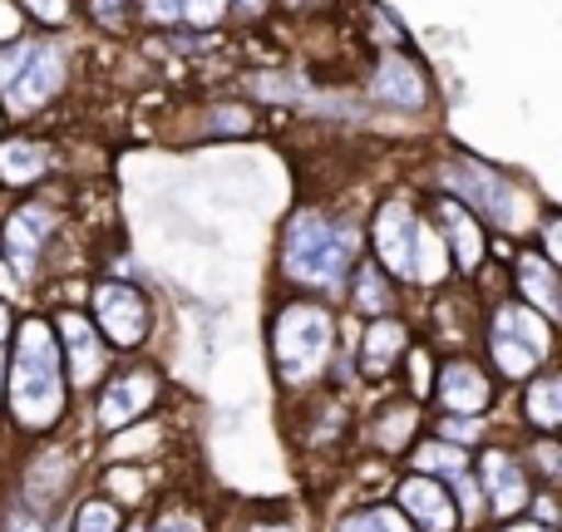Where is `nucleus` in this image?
Here are the masks:
<instances>
[{"label":"nucleus","instance_id":"nucleus-1","mask_svg":"<svg viewBox=\"0 0 562 532\" xmlns=\"http://www.w3.org/2000/svg\"><path fill=\"white\" fill-rule=\"evenodd\" d=\"M10 409L25 429H45L65 409V370L59 346L45 320H25L15 336V365H10Z\"/></svg>","mask_w":562,"mask_h":532},{"label":"nucleus","instance_id":"nucleus-2","mask_svg":"<svg viewBox=\"0 0 562 532\" xmlns=\"http://www.w3.org/2000/svg\"><path fill=\"white\" fill-rule=\"evenodd\" d=\"M350 257H356V233H350V227L301 213L286 233V252H281V262H286V276H296V281L336 286L340 271L350 267Z\"/></svg>","mask_w":562,"mask_h":532},{"label":"nucleus","instance_id":"nucleus-3","mask_svg":"<svg viewBox=\"0 0 562 532\" xmlns=\"http://www.w3.org/2000/svg\"><path fill=\"white\" fill-rule=\"evenodd\" d=\"M330 340H336V326H330V316L321 306H311V301H296V306H286L277 316V336H272L281 380H286V385H301V380H311L321 365H326Z\"/></svg>","mask_w":562,"mask_h":532},{"label":"nucleus","instance_id":"nucleus-4","mask_svg":"<svg viewBox=\"0 0 562 532\" xmlns=\"http://www.w3.org/2000/svg\"><path fill=\"white\" fill-rule=\"evenodd\" d=\"M445 178H449V183H454L474 207H484V213L494 217L504 233H514V227L528 223V207L518 203V193H514V188H508L498 173H479V168H449Z\"/></svg>","mask_w":562,"mask_h":532},{"label":"nucleus","instance_id":"nucleus-5","mask_svg":"<svg viewBox=\"0 0 562 532\" xmlns=\"http://www.w3.org/2000/svg\"><path fill=\"white\" fill-rule=\"evenodd\" d=\"M94 310H99V330H104L114 346H138L148 336V301L138 296L134 286H109L94 291Z\"/></svg>","mask_w":562,"mask_h":532},{"label":"nucleus","instance_id":"nucleus-6","mask_svg":"<svg viewBox=\"0 0 562 532\" xmlns=\"http://www.w3.org/2000/svg\"><path fill=\"white\" fill-rule=\"evenodd\" d=\"M375 252L395 276L415 281V257H419V223L409 207L390 203L385 213L375 217Z\"/></svg>","mask_w":562,"mask_h":532},{"label":"nucleus","instance_id":"nucleus-7","mask_svg":"<svg viewBox=\"0 0 562 532\" xmlns=\"http://www.w3.org/2000/svg\"><path fill=\"white\" fill-rule=\"evenodd\" d=\"M400 508L425 532H454V523H459L454 498H449V488L435 484V478H405V484H400Z\"/></svg>","mask_w":562,"mask_h":532},{"label":"nucleus","instance_id":"nucleus-8","mask_svg":"<svg viewBox=\"0 0 562 532\" xmlns=\"http://www.w3.org/2000/svg\"><path fill=\"white\" fill-rule=\"evenodd\" d=\"M154 395H158V380L148 375V370L119 375L114 385L104 389V399H99V425H104V429H124V425H134V419L144 415L148 405H154Z\"/></svg>","mask_w":562,"mask_h":532},{"label":"nucleus","instance_id":"nucleus-9","mask_svg":"<svg viewBox=\"0 0 562 532\" xmlns=\"http://www.w3.org/2000/svg\"><path fill=\"white\" fill-rule=\"evenodd\" d=\"M439 405H445L449 415H459V419L484 415V405H488L484 370H474L469 360H454V365H445V375H439Z\"/></svg>","mask_w":562,"mask_h":532},{"label":"nucleus","instance_id":"nucleus-10","mask_svg":"<svg viewBox=\"0 0 562 532\" xmlns=\"http://www.w3.org/2000/svg\"><path fill=\"white\" fill-rule=\"evenodd\" d=\"M49 207H20L15 217L5 223V257L15 267V276H30L35 271V257H40V242L49 237Z\"/></svg>","mask_w":562,"mask_h":532},{"label":"nucleus","instance_id":"nucleus-11","mask_svg":"<svg viewBox=\"0 0 562 532\" xmlns=\"http://www.w3.org/2000/svg\"><path fill=\"white\" fill-rule=\"evenodd\" d=\"M59 79H65V65H59L55 49H30L25 69L10 79V104H15V109L45 104V99L59 89Z\"/></svg>","mask_w":562,"mask_h":532},{"label":"nucleus","instance_id":"nucleus-12","mask_svg":"<svg viewBox=\"0 0 562 532\" xmlns=\"http://www.w3.org/2000/svg\"><path fill=\"white\" fill-rule=\"evenodd\" d=\"M59 336L69 346V375H75V385H94L104 375V346H99L94 326L85 316H75V310H65L59 316Z\"/></svg>","mask_w":562,"mask_h":532},{"label":"nucleus","instance_id":"nucleus-13","mask_svg":"<svg viewBox=\"0 0 562 532\" xmlns=\"http://www.w3.org/2000/svg\"><path fill=\"white\" fill-rule=\"evenodd\" d=\"M484 484H488V503H494L498 518L518 513V508L528 503L524 464H514L508 454H484Z\"/></svg>","mask_w":562,"mask_h":532},{"label":"nucleus","instance_id":"nucleus-14","mask_svg":"<svg viewBox=\"0 0 562 532\" xmlns=\"http://www.w3.org/2000/svg\"><path fill=\"white\" fill-rule=\"evenodd\" d=\"M405 346H409V330L400 326V320H375V326L366 330V340H360V370H366L370 380L390 375V365L405 355Z\"/></svg>","mask_w":562,"mask_h":532},{"label":"nucleus","instance_id":"nucleus-15","mask_svg":"<svg viewBox=\"0 0 562 532\" xmlns=\"http://www.w3.org/2000/svg\"><path fill=\"white\" fill-rule=\"evenodd\" d=\"M439 227H445V233H449V242H454L459 267H464V271H474V267H479V257H484V237H479V223H474V217H469V207L445 203V207H439Z\"/></svg>","mask_w":562,"mask_h":532},{"label":"nucleus","instance_id":"nucleus-16","mask_svg":"<svg viewBox=\"0 0 562 532\" xmlns=\"http://www.w3.org/2000/svg\"><path fill=\"white\" fill-rule=\"evenodd\" d=\"M375 94H380V99H390V104H405V109H419V104H425V84H419L415 65H405L400 55H390L385 65H380V75H375Z\"/></svg>","mask_w":562,"mask_h":532},{"label":"nucleus","instance_id":"nucleus-17","mask_svg":"<svg viewBox=\"0 0 562 532\" xmlns=\"http://www.w3.org/2000/svg\"><path fill=\"white\" fill-rule=\"evenodd\" d=\"M518 286H524V301H533L543 310V320H553L562 310V296H558V276L543 257H524L518 262Z\"/></svg>","mask_w":562,"mask_h":532},{"label":"nucleus","instance_id":"nucleus-18","mask_svg":"<svg viewBox=\"0 0 562 532\" xmlns=\"http://www.w3.org/2000/svg\"><path fill=\"white\" fill-rule=\"evenodd\" d=\"M40 173H45V148L40 144H20V138L0 144V183L20 188V183H35Z\"/></svg>","mask_w":562,"mask_h":532},{"label":"nucleus","instance_id":"nucleus-19","mask_svg":"<svg viewBox=\"0 0 562 532\" xmlns=\"http://www.w3.org/2000/svg\"><path fill=\"white\" fill-rule=\"evenodd\" d=\"M498 336H508V340H518V346H528L538 360L548 355V320H543V316H533L528 306H508V310H498Z\"/></svg>","mask_w":562,"mask_h":532},{"label":"nucleus","instance_id":"nucleus-20","mask_svg":"<svg viewBox=\"0 0 562 532\" xmlns=\"http://www.w3.org/2000/svg\"><path fill=\"white\" fill-rule=\"evenodd\" d=\"M528 419L538 429H558L562 425V380L543 375L533 389H528Z\"/></svg>","mask_w":562,"mask_h":532},{"label":"nucleus","instance_id":"nucleus-21","mask_svg":"<svg viewBox=\"0 0 562 532\" xmlns=\"http://www.w3.org/2000/svg\"><path fill=\"white\" fill-rule=\"evenodd\" d=\"M494 360H498V370H504V375H514V380L533 375V365H538L533 350L518 346V340H508V336H498V330H494Z\"/></svg>","mask_w":562,"mask_h":532},{"label":"nucleus","instance_id":"nucleus-22","mask_svg":"<svg viewBox=\"0 0 562 532\" xmlns=\"http://www.w3.org/2000/svg\"><path fill=\"white\" fill-rule=\"evenodd\" d=\"M65 478H69V464L55 454V468H49V459H40L35 478H30V503H49V498L65 494Z\"/></svg>","mask_w":562,"mask_h":532},{"label":"nucleus","instance_id":"nucleus-23","mask_svg":"<svg viewBox=\"0 0 562 532\" xmlns=\"http://www.w3.org/2000/svg\"><path fill=\"white\" fill-rule=\"evenodd\" d=\"M415 464L429 468V474H449V478H464V454L449 444H425L415 449Z\"/></svg>","mask_w":562,"mask_h":532},{"label":"nucleus","instance_id":"nucleus-24","mask_svg":"<svg viewBox=\"0 0 562 532\" xmlns=\"http://www.w3.org/2000/svg\"><path fill=\"white\" fill-rule=\"evenodd\" d=\"M75 532H119V508L104 498H89L75 513Z\"/></svg>","mask_w":562,"mask_h":532},{"label":"nucleus","instance_id":"nucleus-25","mask_svg":"<svg viewBox=\"0 0 562 532\" xmlns=\"http://www.w3.org/2000/svg\"><path fill=\"white\" fill-rule=\"evenodd\" d=\"M340 532H409V528H405V513H395V508H370V513L350 518Z\"/></svg>","mask_w":562,"mask_h":532},{"label":"nucleus","instance_id":"nucleus-26","mask_svg":"<svg viewBox=\"0 0 562 532\" xmlns=\"http://www.w3.org/2000/svg\"><path fill=\"white\" fill-rule=\"evenodd\" d=\"M356 306L360 310H385L390 306V291H385V281H380L375 267H366L356 276Z\"/></svg>","mask_w":562,"mask_h":532},{"label":"nucleus","instance_id":"nucleus-27","mask_svg":"<svg viewBox=\"0 0 562 532\" xmlns=\"http://www.w3.org/2000/svg\"><path fill=\"white\" fill-rule=\"evenodd\" d=\"M409 429H415V409H409V405H395V415H390L385 419V429H380V449H400V444H405V434H409Z\"/></svg>","mask_w":562,"mask_h":532},{"label":"nucleus","instance_id":"nucleus-28","mask_svg":"<svg viewBox=\"0 0 562 532\" xmlns=\"http://www.w3.org/2000/svg\"><path fill=\"white\" fill-rule=\"evenodd\" d=\"M104 484L114 488V498H124V503H138V498H144V478L128 474V468H109Z\"/></svg>","mask_w":562,"mask_h":532},{"label":"nucleus","instance_id":"nucleus-29","mask_svg":"<svg viewBox=\"0 0 562 532\" xmlns=\"http://www.w3.org/2000/svg\"><path fill=\"white\" fill-rule=\"evenodd\" d=\"M178 15H188L193 25H217L223 20V0H178Z\"/></svg>","mask_w":562,"mask_h":532},{"label":"nucleus","instance_id":"nucleus-30","mask_svg":"<svg viewBox=\"0 0 562 532\" xmlns=\"http://www.w3.org/2000/svg\"><path fill=\"white\" fill-rule=\"evenodd\" d=\"M158 439V429L148 425V429H134V434H124V439H114V454L119 459H128V454H148V444Z\"/></svg>","mask_w":562,"mask_h":532},{"label":"nucleus","instance_id":"nucleus-31","mask_svg":"<svg viewBox=\"0 0 562 532\" xmlns=\"http://www.w3.org/2000/svg\"><path fill=\"white\" fill-rule=\"evenodd\" d=\"M154 532H203V528H198L188 513H164V518L154 523Z\"/></svg>","mask_w":562,"mask_h":532},{"label":"nucleus","instance_id":"nucleus-32","mask_svg":"<svg viewBox=\"0 0 562 532\" xmlns=\"http://www.w3.org/2000/svg\"><path fill=\"white\" fill-rule=\"evenodd\" d=\"M25 59H30V49H15V55H0V84H10V79L25 69Z\"/></svg>","mask_w":562,"mask_h":532},{"label":"nucleus","instance_id":"nucleus-33","mask_svg":"<svg viewBox=\"0 0 562 532\" xmlns=\"http://www.w3.org/2000/svg\"><path fill=\"white\" fill-rule=\"evenodd\" d=\"M30 10H35L40 20H65L69 15V0H30Z\"/></svg>","mask_w":562,"mask_h":532},{"label":"nucleus","instance_id":"nucleus-34","mask_svg":"<svg viewBox=\"0 0 562 532\" xmlns=\"http://www.w3.org/2000/svg\"><path fill=\"white\" fill-rule=\"evenodd\" d=\"M15 30H20V15L0 0V39H15Z\"/></svg>","mask_w":562,"mask_h":532},{"label":"nucleus","instance_id":"nucleus-35","mask_svg":"<svg viewBox=\"0 0 562 532\" xmlns=\"http://www.w3.org/2000/svg\"><path fill=\"white\" fill-rule=\"evenodd\" d=\"M148 15L154 20H178V0H148Z\"/></svg>","mask_w":562,"mask_h":532},{"label":"nucleus","instance_id":"nucleus-36","mask_svg":"<svg viewBox=\"0 0 562 532\" xmlns=\"http://www.w3.org/2000/svg\"><path fill=\"white\" fill-rule=\"evenodd\" d=\"M5 532H40V523H35V518H25V513H15L5 523Z\"/></svg>","mask_w":562,"mask_h":532},{"label":"nucleus","instance_id":"nucleus-37","mask_svg":"<svg viewBox=\"0 0 562 532\" xmlns=\"http://www.w3.org/2000/svg\"><path fill=\"white\" fill-rule=\"evenodd\" d=\"M425 385H429V360L415 355V389H425Z\"/></svg>","mask_w":562,"mask_h":532},{"label":"nucleus","instance_id":"nucleus-38","mask_svg":"<svg viewBox=\"0 0 562 532\" xmlns=\"http://www.w3.org/2000/svg\"><path fill=\"white\" fill-rule=\"evenodd\" d=\"M119 5H124V0H94V10H99L104 20H114V10H119Z\"/></svg>","mask_w":562,"mask_h":532},{"label":"nucleus","instance_id":"nucleus-39","mask_svg":"<svg viewBox=\"0 0 562 532\" xmlns=\"http://www.w3.org/2000/svg\"><path fill=\"white\" fill-rule=\"evenodd\" d=\"M508 532H553L548 523H518V528H508Z\"/></svg>","mask_w":562,"mask_h":532},{"label":"nucleus","instance_id":"nucleus-40","mask_svg":"<svg viewBox=\"0 0 562 532\" xmlns=\"http://www.w3.org/2000/svg\"><path fill=\"white\" fill-rule=\"evenodd\" d=\"M5 336H10V310L0 306V340H5Z\"/></svg>","mask_w":562,"mask_h":532},{"label":"nucleus","instance_id":"nucleus-41","mask_svg":"<svg viewBox=\"0 0 562 532\" xmlns=\"http://www.w3.org/2000/svg\"><path fill=\"white\" fill-rule=\"evenodd\" d=\"M243 5H247V10H262V5H267V0H243Z\"/></svg>","mask_w":562,"mask_h":532},{"label":"nucleus","instance_id":"nucleus-42","mask_svg":"<svg viewBox=\"0 0 562 532\" xmlns=\"http://www.w3.org/2000/svg\"><path fill=\"white\" fill-rule=\"evenodd\" d=\"M247 532H291V528H247Z\"/></svg>","mask_w":562,"mask_h":532},{"label":"nucleus","instance_id":"nucleus-43","mask_svg":"<svg viewBox=\"0 0 562 532\" xmlns=\"http://www.w3.org/2000/svg\"><path fill=\"white\" fill-rule=\"evenodd\" d=\"M0 385H5V355H0Z\"/></svg>","mask_w":562,"mask_h":532},{"label":"nucleus","instance_id":"nucleus-44","mask_svg":"<svg viewBox=\"0 0 562 532\" xmlns=\"http://www.w3.org/2000/svg\"><path fill=\"white\" fill-rule=\"evenodd\" d=\"M55 532H65V528H55Z\"/></svg>","mask_w":562,"mask_h":532},{"label":"nucleus","instance_id":"nucleus-45","mask_svg":"<svg viewBox=\"0 0 562 532\" xmlns=\"http://www.w3.org/2000/svg\"><path fill=\"white\" fill-rule=\"evenodd\" d=\"M128 532H134V528H128Z\"/></svg>","mask_w":562,"mask_h":532}]
</instances>
